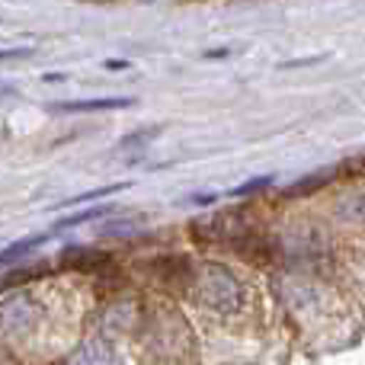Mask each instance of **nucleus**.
Listing matches in <instances>:
<instances>
[{"label": "nucleus", "mask_w": 365, "mask_h": 365, "mask_svg": "<svg viewBox=\"0 0 365 365\" xmlns=\"http://www.w3.org/2000/svg\"><path fill=\"white\" fill-rule=\"evenodd\" d=\"M109 212H113V205H93V208H83V212L71 215V218H61V221L55 225V231L61 234V231H68V227L87 225V221H96V218H103V215H109Z\"/></svg>", "instance_id": "obj_9"}, {"label": "nucleus", "mask_w": 365, "mask_h": 365, "mask_svg": "<svg viewBox=\"0 0 365 365\" xmlns=\"http://www.w3.org/2000/svg\"><path fill=\"white\" fill-rule=\"evenodd\" d=\"M340 173H346V177H365V154L343 160V164H340Z\"/></svg>", "instance_id": "obj_14"}, {"label": "nucleus", "mask_w": 365, "mask_h": 365, "mask_svg": "<svg viewBox=\"0 0 365 365\" xmlns=\"http://www.w3.org/2000/svg\"><path fill=\"white\" fill-rule=\"evenodd\" d=\"M336 212L346 221H365V186L343 195V199L336 202Z\"/></svg>", "instance_id": "obj_8"}, {"label": "nucleus", "mask_w": 365, "mask_h": 365, "mask_svg": "<svg viewBox=\"0 0 365 365\" xmlns=\"http://www.w3.org/2000/svg\"><path fill=\"white\" fill-rule=\"evenodd\" d=\"M234 250L240 253L244 259H250V263H269L272 257H276V244H272L269 237H263V234H253V231H247L240 240H234Z\"/></svg>", "instance_id": "obj_3"}, {"label": "nucleus", "mask_w": 365, "mask_h": 365, "mask_svg": "<svg viewBox=\"0 0 365 365\" xmlns=\"http://www.w3.org/2000/svg\"><path fill=\"white\" fill-rule=\"evenodd\" d=\"M195 295L215 314H234L244 304V289L221 263H202L195 269Z\"/></svg>", "instance_id": "obj_1"}, {"label": "nucleus", "mask_w": 365, "mask_h": 365, "mask_svg": "<svg viewBox=\"0 0 365 365\" xmlns=\"http://www.w3.org/2000/svg\"><path fill=\"white\" fill-rule=\"evenodd\" d=\"M109 263H113V257H109V253L81 250V247H71V250H64V257H61V266H68V269H81V272L106 269Z\"/></svg>", "instance_id": "obj_5"}, {"label": "nucleus", "mask_w": 365, "mask_h": 365, "mask_svg": "<svg viewBox=\"0 0 365 365\" xmlns=\"http://www.w3.org/2000/svg\"><path fill=\"white\" fill-rule=\"evenodd\" d=\"M68 365H119V356H115V346L109 340H87L71 356Z\"/></svg>", "instance_id": "obj_4"}, {"label": "nucleus", "mask_w": 365, "mask_h": 365, "mask_svg": "<svg viewBox=\"0 0 365 365\" xmlns=\"http://www.w3.org/2000/svg\"><path fill=\"white\" fill-rule=\"evenodd\" d=\"M132 100L125 96H103V100H81V103H58L55 113H106V109H125Z\"/></svg>", "instance_id": "obj_7"}, {"label": "nucleus", "mask_w": 365, "mask_h": 365, "mask_svg": "<svg viewBox=\"0 0 365 365\" xmlns=\"http://www.w3.org/2000/svg\"><path fill=\"white\" fill-rule=\"evenodd\" d=\"M128 189V182H113V186H100V189H90V192H81V195H71L68 202H61V208H71V205H87V202H96V199H106V195H115Z\"/></svg>", "instance_id": "obj_10"}, {"label": "nucleus", "mask_w": 365, "mask_h": 365, "mask_svg": "<svg viewBox=\"0 0 365 365\" xmlns=\"http://www.w3.org/2000/svg\"><path fill=\"white\" fill-rule=\"evenodd\" d=\"M29 55V48H0V61H6V58H26Z\"/></svg>", "instance_id": "obj_16"}, {"label": "nucleus", "mask_w": 365, "mask_h": 365, "mask_svg": "<svg viewBox=\"0 0 365 365\" xmlns=\"http://www.w3.org/2000/svg\"><path fill=\"white\" fill-rule=\"evenodd\" d=\"M55 227L51 231H42V234H29V237H23V240H13V244H6L4 250H0V266H6V263H16V259H23L26 253H32V250H38V247L45 244V240H51L55 237Z\"/></svg>", "instance_id": "obj_6"}, {"label": "nucleus", "mask_w": 365, "mask_h": 365, "mask_svg": "<svg viewBox=\"0 0 365 365\" xmlns=\"http://www.w3.org/2000/svg\"><path fill=\"white\" fill-rule=\"evenodd\" d=\"M330 177H334V173H314L311 180H302V182H295V186H289L285 189V195H308V192H314V189L327 186Z\"/></svg>", "instance_id": "obj_11"}, {"label": "nucleus", "mask_w": 365, "mask_h": 365, "mask_svg": "<svg viewBox=\"0 0 365 365\" xmlns=\"http://www.w3.org/2000/svg\"><path fill=\"white\" fill-rule=\"evenodd\" d=\"M269 182H272L269 177H259V180H253V182H244V186H237L231 195H250V192H259V189H266Z\"/></svg>", "instance_id": "obj_15"}, {"label": "nucleus", "mask_w": 365, "mask_h": 365, "mask_svg": "<svg viewBox=\"0 0 365 365\" xmlns=\"http://www.w3.org/2000/svg\"><path fill=\"white\" fill-rule=\"evenodd\" d=\"M160 135V125H154V128H145V132H132V135H125L122 138V145H119V151H128V148H135V145H145V141H151V138H158Z\"/></svg>", "instance_id": "obj_12"}, {"label": "nucleus", "mask_w": 365, "mask_h": 365, "mask_svg": "<svg viewBox=\"0 0 365 365\" xmlns=\"http://www.w3.org/2000/svg\"><path fill=\"white\" fill-rule=\"evenodd\" d=\"M42 266H38V269H19V272H10V276L4 279V282H0V289H10V285H19V282H26V279H32V276H42Z\"/></svg>", "instance_id": "obj_13"}, {"label": "nucleus", "mask_w": 365, "mask_h": 365, "mask_svg": "<svg viewBox=\"0 0 365 365\" xmlns=\"http://www.w3.org/2000/svg\"><path fill=\"white\" fill-rule=\"evenodd\" d=\"M38 321V302L26 292H10L0 302V330L6 334H26Z\"/></svg>", "instance_id": "obj_2"}]
</instances>
